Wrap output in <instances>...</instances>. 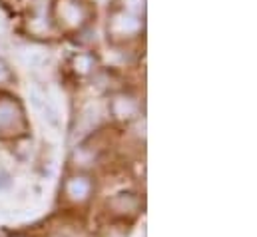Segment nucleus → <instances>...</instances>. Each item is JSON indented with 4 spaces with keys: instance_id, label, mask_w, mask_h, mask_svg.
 <instances>
[{
    "instance_id": "7ed1b4c3",
    "label": "nucleus",
    "mask_w": 257,
    "mask_h": 237,
    "mask_svg": "<svg viewBox=\"0 0 257 237\" xmlns=\"http://www.w3.org/2000/svg\"><path fill=\"white\" fill-rule=\"evenodd\" d=\"M110 207L114 209V213H120V215H124V213H134V211L138 209V201H136L132 195H118L116 199H112Z\"/></svg>"
},
{
    "instance_id": "f257e3e1",
    "label": "nucleus",
    "mask_w": 257,
    "mask_h": 237,
    "mask_svg": "<svg viewBox=\"0 0 257 237\" xmlns=\"http://www.w3.org/2000/svg\"><path fill=\"white\" fill-rule=\"evenodd\" d=\"M92 191V183L86 178H72L66 183V193L74 201H84Z\"/></svg>"
},
{
    "instance_id": "39448f33",
    "label": "nucleus",
    "mask_w": 257,
    "mask_h": 237,
    "mask_svg": "<svg viewBox=\"0 0 257 237\" xmlns=\"http://www.w3.org/2000/svg\"><path fill=\"white\" fill-rule=\"evenodd\" d=\"M108 237H124V235H122V233H118V231H114V233H110Z\"/></svg>"
},
{
    "instance_id": "f03ea898",
    "label": "nucleus",
    "mask_w": 257,
    "mask_h": 237,
    "mask_svg": "<svg viewBox=\"0 0 257 237\" xmlns=\"http://www.w3.org/2000/svg\"><path fill=\"white\" fill-rule=\"evenodd\" d=\"M16 124H22L20 110L10 102H0V130H12Z\"/></svg>"
},
{
    "instance_id": "20e7f679",
    "label": "nucleus",
    "mask_w": 257,
    "mask_h": 237,
    "mask_svg": "<svg viewBox=\"0 0 257 237\" xmlns=\"http://www.w3.org/2000/svg\"><path fill=\"white\" fill-rule=\"evenodd\" d=\"M6 74H8V72H6V68H4V64L0 62V78H4Z\"/></svg>"
}]
</instances>
